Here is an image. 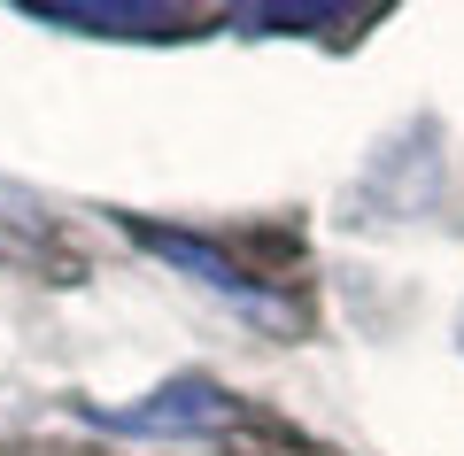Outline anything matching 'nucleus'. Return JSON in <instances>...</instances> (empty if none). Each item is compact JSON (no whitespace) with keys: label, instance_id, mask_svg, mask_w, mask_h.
Returning <instances> with one entry per match:
<instances>
[{"label":"nucleus","instance_id":"obj_1","mask_svg":"<svg viewBox=\"0 0 464 456\" xmlns=\"http://www.w3.org/2000/svg\"><path fill=\"white\" fill-rule=\"evenodd\" d=\"M109 425H124V433H209V425L232 418V403L217 387H201V379H179V387H163L155 403H132V410H101Z\"/></svg>","mask_w":464,"mask_h":456},{"label":"nucleus","instance_id":"obj_2","mask_svg":"<svg viewBox=\"0 0 464 456\" xmlns=\"http://www.w3.org/2000/svg\"><path fill=\"white\" fill-rule=\"evenodd\" d=\"M140 240H148L155 256H170L179 271H201L217 294H232V302H256V278H248V271H232V263L217 256V247H201V240H179V232H140Z\"/></svg>","mask_w":464,"mask_h":456},{"label":"nucleus","instance_id":"obj_3","mask_svg":"<svg viewBox=\"0 0 464 456\" xmlns=\"http://www.w3.org/2000/svg\"><path fill=\"white\" fill-rule=\"evenodd\" d=\"M47 24H70V32H170L186 24L179 8H39Z\"/></svg>","mask_w":464,"mask_h":456}]
</instances>
